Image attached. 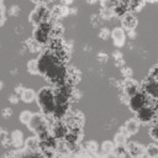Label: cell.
Returning a JSON list of instances; mask_svg holds the SVG:
<instances>
[{
	"instance_id": "obj_1",
	"label": "cell",
	"mask_w": 158,
	"mask_h": 158,
	"mask_svg": "<svg viewBox=\"0 0 158 158\" xmlns=\"http://www.w3.org/2000/svg\"><path fill=\"white\" fill-rule=\"evenodd\" d=\"M38 62V73L43 74L48 80L59 83V80H63L65 77V70L62 67L59 59L54 54L44 53L41 58L37 59Z\"/></svg>"
},
{
	"instance_id": "obj_2",
	"label": "cell",
	"mask_w": 158,
	"mask_h": 158,
	"mask_svg": "<svg viewBox=\"0 0 158 158\" xmlns=\"http://www.w3.org/2000/svg\"><path fill=\"white\" fill-rule=\"evenodd\" d=\"M37 102L44 114H53L54 111V90L51 88H42L36 95Z\"/></svg>"
},
{
	"instance_id": "obj_3",
	"label": "cell",
	"mask_w": 158,
	"mask_h": 158,
	"mask_svg": "<svg viewBox=\"0 0 158 158\" xmlns=\"http://www.w3.org/2000/svg\"><path fill=\"white\" fill-rule=\"evenodd\" d=\"M27 125H28V128L31 131L37 133L40 139L49 133L48 126L46 123V120L43 118V116L41 114H32V117H31V120H30V122Z\"/></svg>"
},
{
	"instance_id": "obj_4",
	"label": "cell",
	"mask_w": 158,
	"mask_h": 158,
	"mask_svg": "<svg viewBox=\"0 0 158 158\" xmlns=\"http://www.w3.org/2000/svg\"><path fill=\"white\" fill-rule=\"evenodd\" d=\"M49 15H51V12H49V10L47 9V6H46L44 4L37 5V6L31 11V14L28 15V21L36 27V26H38L40 23L48 21V20H49Z\"/></svg>"
},
{
	"instance_id": "obj_5",
	"label": "cell",
	"mask_w": 158,
	"mask_h": 158,
	"mask_svg": "<svg viewBox=\"0 0 158 158\" xmlns=\"http://www.w3.org/2000/svg\"><path fill=\"white\" fill-rule=\"evenodd\" d=\"M51 31H52V25L49 23V21L42 22L38 26H36L35 31H33V41L37 42L38 44H43L46 42H48L49 36H51Z\"/></svg>"
},
{
	"instance_id": "obj_6",
	"label": "cell",
	"mask_w": 158,
	"mask_h": 158,
	"mask_svg": "<svg viewBox=\"0 0 158 158\" xmlns=\"http://www.w3.org/2000/svg\"><path fill=\"white\" fill-rule=\"evenodd\" d=\"M148 99H149V98H147L142 91H138L136 95L131 96V98H130V100H128V104H130L131 110H132V111H135V112H137V111H138V110H141L142 107H144V106L149 105Z\"/></svg>"
},
{
	"instance_id": "obj_7",
	"label": "cell",
	"mask_w": 158,
	"mask_h": 158,
	"mask_svg": "<svg viewBox=\"0 0 158 158\" xmlns=\"http://www.w3.org/2000/svg\"><path fill=\"white\" fill-rule=\"evenodd\" d=\"M137 121L142 122V123H149L151 121H153V118H156V106H144L141 110H138L137 112Z\"/></svg>"
},
{
	"instance_id": "obj_8",
	"label": "cell",
	"mask_w": 158,
	"mask_h": 158,
	"mask_svg": "<svg viewBox=\"0 0 158 158\" xmlns=\"http://www.w3.org/2000/svg\"><path fill=\"white\" fill-rule=\"evenodd\" d=\"M158 88V83H157V80H153V79H147L143 84H142V86H141V89H142V93L147 96V98H149V99H153L154 101L157 100V89Z\"/></svg>"
},
{
	"instance_id": "obj_9",
	"label": "cell",
	"mask_w": 158,
	"mask_h": 158,
	"mask_svg": "<svg viewBox=\"0 0 158 158\" xmlns=\"http://www.w3.org/2000/svg\"><path fill=\"white\" fill-rule=\"evenodd\" d=\"M121 25H122V28L123 30H127V31H133L137 26V19L133 14L131 12H126L122 17H121Z\"/></svg>"
},
{
	"instance_id": "obj_10",
	"label": "cell",
	"mask_w": 158,
	"mask_h": 158,
	"mask_svg": "<svg viewBox=\"0 0 158 158\" xmlns=\"http://www.w3.org/2000/svg\"><path fill=\"white\" fill-rule=\"evenodd\" d=\"M111 37L114 40V43L118 47H121L123 43H125V40H126V33H125V30L122 27H115L111 32Z\"/></svg>"
},
{
	"instance_id": "obj_11",
	"label": "cell",
	"mask_w": 158,
	"mask_h": 158,
	"mask_svg": "<svg viewBox=\"0 0 158 158\" xmlns=\"http://www.w3.org/2000/svg\"><path fill=\"white\" fill-rule=\"evenodd\" d=\"M126 152H127L128 154H131L132 158H138V157H141V156L144 153V148H143L141 144L136 143V142H130V143L127 144Z\"/></svg>"
},
{
	"instance_id": "obj_12",
	"label": "cell",
	"mask_w": 158,
	"mask_h": 158,
	"mask_svg": "<svg viewBox=\"0 0 158 158\" xmlns=\"http://www.w3.org/2000/svg\"><path fill=\"white\" fill-rule=\"evenodd\" d=\"M123 89H125V94H126V95L128 96V99H130L131 96L136 95V94L139 91V85H138L137 81H135V80H132V79H128V80L126 81Z\"/></svg>"
},
{
	"instance_id": "obj_13",
	"label": "cell",
	"mask_w": 158,
	"mask_h": 158,
	"mask_svg": "<svg viewBox=\"0 0 158 158\" xmlns=\"http://www.w3.org/2000/svg\"><path fill=\"white\" fill-rule=\"evenodd\" d=\"M67 132H68V127L62 122H57L52 128V136L54 138H64Z\"/></svg>"
},
{
	"instance_id": "obj_14",
	"label": "cell",
	"mask_w": 158,
	"mask_h": 158,
	"mask_svg": "<svg viewBox=\"0 0 158 158\" xmlns=\"http://www.w3.org/2000/svg\"><path fill=\"white\" fill-rule=\"evenodd\" d=\"M123 128H125V131L127 132V135H135L136 132H138L139 122H138L136 118H130V120L126 121Z\"/></svg>"
},
{
	"instance_id": "obj_15",
	"label": "cell",
	"mask_w": 158,
	"mask_h": 158,
	"mask_svg": "<svg viewBox=\"0 0 158 158\" xmlns=\"http://www.w3.org/2000/svg\"><path fill=\"white\" fill-rule=\"evenodd\" d=\"M35 99H36V93H35L32 89L26 88V89H23V90L21 91V100H22L23 102L28 104V102H32Z\"/></svg>"
},
{
	"instance_id": "obj_16",
	"label": "cell",
	"mask_w": 158,
	"mask_h": 158,
	"mask_svg": "<svg viewBox=\"0 0 158 158\" xmlns=\"http://www.w3.org/2000/svg\"><path fill=\"white\" fill-rule=\"evenodd\" d=\"M126 142H127V132L122 127V131L115 135V143L117 146H123V144H126Z\"/></svg>"
},
{
	"instance_id": "obj_17",
	"label": "cell",
	"mask_w": 158,
	"mask_h": 158,
	"mask_svg": "<svg viewBox=\"0 0 158 158\" xmlns=\"http://www.w3.org/2000/svg\"><path fill=\"white\" fill-rule=\"evenodd\" d=\"M25 146H26V148H28V149H36V148L40 147V138L36 137V136L28 137V138L26 139V142H25Z\"/></svg>"
},
{
	"instance_id": "obj_18",
	"label": "cell",
	"mask_w": 158,
	"mask_h": 158,
	"mask_svg": "<svg viewBox=\"0 0 158 158\" xmlns=\"http://www.w3.org/2000/svg\"><path fill=\"white\" fill-rule=\"evenodd\" d=\"M144 1H146V0H130V2H128V10L139 11V10L143 7Z\"/></svg>"
},
{
	"instance_id": "obj_19",
	"label": "cell",
	"mask_w": 158,
	"mask_h": 158,
	"mask_svg": "<svg viewBox=\"0 0 158 158\" xmlns=\"http://www.w3.org/2000/svg\"><path fill=\"white\" fill-rule=\"evenodd\" d=\"M126 12H128V9L123 5V4H118V5H116L114 9H112V15H115V16H120V17H122Z\"/></svg>"
},
{
	"instance_id": "obj_20",
	"label": "cell",
	"mask_w": 158,
	"mask_h": 158,
	"mask_svg": "<svg viewBox=\"0 0 158 158\" xmlns=\"http://www.w3.org/2000/svg\"><path fill=\"white\" fill-rule=\"evenodd\" d=\"M31 117H32V112L28 111V110H23V111L20 112V115H19V120H20L22 123H25V125H27V123L30 122Z\"/></svg>"
},
{
	"instance_id": "obj_21",
	"label": "cell",
	"mask_w": 158,
	"mask_h": 158,
	"mask_svg": "<svg viewBox=\"0 0 158 158\" xmlns=\"http://www.w3.org/2000/svg\"><path fill=\"white\" fill-rule=\"evenodd\" d=\"M27 70L31 74H38V62H37V59H31L27 63Z\"/></svg>"
},
{
	"instance_id": "obj_22",
	"label": "cell",
	"mask_w": 158,
	"mask_h": 158,
	"mask_svg": "<svg viewBox=\"0 0 158 158\" xmlns=\"http://www.w3.org/2000/svg\"><path fill=\"white\" fill-rule=\"evenodd\" d=\"M144 152L147 153V157L157 158V156H158V147H157L156 144H149V146L144 149Z\"/></svg>"
},
{
	"instance_id": "obj_23",
	"label": "cell",
	"mask_w": 158,
	"mask_h": 158,
	"mask_svg": "<svg viewBox=\"0 0 158 158\" xmlns=\"http://www.w3.org/2000/svg\"><path fill=\"white\" fill-rule=\"evenodd\" d=\"M157 120L153 118V123L149 128V136L153 138V141H158V133H157Z\"/></svg>"
},
{
	"instance_id": "obj_24",
	"label": "cell",
	"mask_w": 158,
	"mask_h": 158,
	"mask_svg": "<svg viewBox=\"0 0 158 158\" xmlns=\"http://www.w3.org/2000/svg\"><path fill=\"white\" fill-rule=\"evenodd\" d=\"M114 148H115V146H114V143L110 142V141H105V142L101 144V149H102V152H105V153H111V152H114Z\"/></svg>"
},
{
	"instance_id": "obj_25",
	"label": "cell",
	"mask_w": 158,
	"mask_h": 158,
	"mask_svg": "<svg viewBox=\"0 0 158 158\" xmlns=\"http://www.w3.org/2000/svg\"><path fill=\"white\" fill-rule=\"evenodd\" d=\"M120 1H121V0H106L105 2H102V6H104V9L112 10L116 5H118V4H120Z\"/></svg>"
},
{
	"instance_id": "obj_26",
	"label": "cell",
	"mask_w": 158,
	"mask_h": 158,
	"mask_svg": "<svg viewBox=\"0 0 158 158\" xmlns=\"http://www.w3.org/2000/svg\"><path fill=\"white\" fill-rule=\"evenodd\" d=\"M12 142H14L16 146L21 144V142H22V133H21V131H15V132H12Z\"/></svg>"
},
{
	"instance_id": "obj_27",
	"label": "cell",
	"mask_w": 158,
	"mask_h": 158,
	"mask_svg": "<svg viewBox=\"0 0 158 158\" xmlns=\"http://www.w3.org/2000/svg\"><path fill=\"white\" fill-rule=\"evenodd\" d=\"M157 72H158V67L154 65V67L151 69V72H149V74H148V78H149V79H153V80H157V78H158Z\"/></svg>"
},
{
	"instance_id": "obj_28",
	"label": "cell",
	"mask_w": 158,
	"mask_h": 158,
	"mask_svg": "<svg viewBox=\"0 0 158 158\" xmlns=\"http://www.w3.org/2000/svg\"><path fill=\"white\" fill-rule=\"evenodd\" d=\"M88 147H90V151H91V152H95V151H96V143H95V142L88 143Z\"/></svg>"
},
{
	"instance_id": "obj_29",
	"label": "cell",
	"mask_w": 158,
	"mask_h": 158,
	"mask_svg": "<svg viewBox=\"0 0 158 158\" xmlns=\"http://www.w3.org/2000/svg\"><path fill=\"white\" fill-rule=\"evenodd\" d=\"M117 158H132V157H131V154H128V153L125 151V152H123L121 156H118Z\"/></svg>"
},
{
	"instance_id": "obj_30",
	"label": "cell",
	"mask_w": 158,
	"mask_h": 158,
	"mask_svg": "<svg viewBox=\"0 0 158 158\" xmlns=\"http://www.w3.org/2000/svg\"><path fill=\"white\" fill-rule=\"evenodd\" d=\"M107 35H110V33H109V32L106 31V28H102V33H100V36H101L102 38H105V37H106Z\"/></svg>"
},
{
	"instance_id": "obj_31",
	"label": "cell",
	"mask_w": 158,
	"mask_h": 158,
	"mask_svg": "<svg viewBox=\"0 0 158 158\" xmlns=\"http://www.w3.org/2000/svg\"><path fill=\"white\" fill-rule=\"evenodd\" d=\"M31 1H33V2L37 4V5H42V4H44L47 0H31Z\"/></svg>"
},
{
	"instance_id": "obj_32",
	"label": "cell",
	"mask_w": 158,
	"mask_h": 158,
	"mask_svg": "<svg viewBox=\"0 0 158 158\" xmlns=\"http://www.w3.org/2000/svg\"><path fill=\"white\" fill-rule=\"evenodd\" d=\"M106 158H117V156H116V154H115L114 152H111V153H107Z\"/></svg>"
},
{
	"instance_id": "obj_33",
	"label": "cell",
	"mask_w": 158,
	"mask_h": 158,
	"mask_svg": "<svg viewBox=\"0 0 158 158\" xmlns=\"http://www.w3.org/2000/svg\"><path fill=\"white\" fill-rule=\"evenodd\" d=\"M63 1V4H65V5H70L72 2H73V0H62Z\"/></svg>"
},
{
	"instance_id": "obj_34",
	"label": "cell",
	"mask_w": 158,
	"mask_h": 158,
	"mask_svg": "<svg viewBox=\"0 0 158 158\" xmlns=\"http://www.w3.org/2000/svg\"><path fill=\"white\" fill-rule=\"evenodd\" d=\"M88 2H90V4H94V2H96V0H86Z\"/></svg>"
},
{
	"instance_id": "obj_35",
	"label": "cell",
	"mask_w": 158,
	"mask_h": 158,
	"mask_svg": "<svg viewBox=\"0 0 158 158\" xmlns=\"http://www.w3.org/2000/svg\"><path fill=\"white\" fill-rule=\"evenodd\" d=\"M147 1H152V2H154V1H157V0H147Z\"/></svg>"
},
{
	"instance_id": "obj_36",
	"label": "cell",
	"mask_w": 158,
	"mask_h": 158,
	"mask_svg": "<svg viewBox=\"0 0 158 158\" xmlns=\"http://www.w3.org/2000/svg\"><path fill=\"white\" fill-rule=\"evenodd\" d=\"M1 5H2V0H0V6H1Z\"/></svg>"
},
{
	"instance_id": "obj_37",
	"label": "cell",
	"mask_w": 158,
	"mask_h": 158,
	"mask_svg": "<svg viewBox=\"0 0 158 158\" xmlns=\"http://www.w3.org/2000/svg\"><path fill=\"white\" fill-rule=\"evenodd\" d=\"M99 1H101V2H105V1H106V0H99Z\"/></svg>"
},
{
	"instance_id": "obj_38",
	"label": "cell",
	"mask_w": 158,
	"mask_h": 158,
	"mask_svg": "<svg viewBox=\"0 0 158 158\" xmlns=\"http://www.w3.org/2000/svg\"><path fill=\"white\" fill-rule=\"evenodd\" d=\"M146 158H152V157H146Z\"/></svg>"
}]
</instances>
